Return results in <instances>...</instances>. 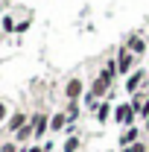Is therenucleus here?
Here are the masks:
<instances>
[{"instance_id":"aec40b11","label":"nucleus","mask_w":149,"mask_h":152,"mask_svg":"<svg viewBox=\"0 0 149 152\" xmlns=\"http://www.w3.org/2000/svg\"><path fill=\"white\" fill-rule=\"evenodd\" d=\"M146 70H149V61H146Z\"/></svg>"},{"instance_id":"dca6fc26","label":"nucleus","mask_w":149,"mask_h":152,"mask_svg":"<svg viewBox=\"0 0 149 152\" xmlns=\"http://www.w3.org/2000/svg\"><path fill=\"white\" fill-rule=\"evenodd\" d=\"M3 120H9V108H6V102H0V123Z\"/></svg>"},{"instance_id":"4468645a","label":"nucleus","mask_w":149,"mask_h":152,"mask_svg":"<svg viewBox=\"0 0 149 152\" xmlns=\"http://www.w3.org/2000/svg\"><path fill=\"white\" fill-rule=\"evenodd\" d=\"M64 111H67V120H70V123H76L82 108H79V102H67V108H64Z\"/></svg>"},{"instance_id":"39448f33","label":"nucleus","mask_w":149,"mask_h":152,"mask_svg":"<svg viewBox=\"0 0 149 152\" xmlns=\"http://www.w3.org/2000/svg\"><path fill=\"white\" fill-rule=\"evenodd\" d=\"M111 88H117V85H111L108 79H102V76L96 73L91 79V88H88V96H93V99H105V96L111 94Z\"/></svg>"},{"instance_id":"6ab92c4d","label":"nucleus","mask_w":149,"mask_h":152,"mask_svg":"<svg viewBox=\"0 0 149 152\" xmlns=\"http://www.w3.org/2000/svg\"><path fill=\"white\" fill-rule=\"evenodd\" d=\"M105 152H120V149H105Z\"/></svg>"},{"instance_id":"f3484780","label":"nucleus","mask_w":149,"mask_h":152,"mask_svg":"<svg viewBox=\"0 0 149 152\" xmlns=\"http://www.w3.org/2000/svg\"><path fill=\"white\" fill-rule=\"evenodd\" d=\"M26 152H47V149H44V143H32V146H26Z\"/></svg>"},{"instance_id":"a211bd4d","label":"nucleus","mask_w":149,"mask_h":152,"mask_svg":"<svg viewBox=\"0 0 149 152\" xmlns=\"http://www.w3.org/2000/svg\"><path fill=\"white\" fill-rule=\"evenodd\" d=\"M140 126H143V137H149V117L143 120V123H140Z\"/></svg>"},{"instance_id":"20e7f679","label":"nucleus","mask_w":149,"mask_h":152,"mask_svg":"<svg viewBox=\"0 0 149 152\" xmlns=\"http://www.w3.org/2000/svg\"><path fill=\"white\" fill-rule=\"evenodd\" d=\"M85 94H88V88H85V79L82 76H70L64 82V99L67 102H79Z\"/></svg>"},{"instance_id":"423d86ee","label":"nucleus","mask_w":149,"mask_h":152,"mask_svg":"<svg viewBox=\"0 0 149 152\" xmlns=\"http://www.w3.org/2000/svg\"><path fill=\"white\" fill-rule=\"evenodd\" d=\"M143 137V126L137 123V126H129V129H123L120 137H117V149H129L131 143H137Z\"/></svg>"},{"instance_id":"9d476101","label":"nucleus","mask_w":149,"mask_h":152,"mask_svg":"<svg viewBox=\"0 0 149 152\" xmlns=\"http://www.w3.org/2000/svg\"><path fill=\"white\" fill-rule=\"evenodd\" d=\"M67 126H70L67 111H56V114H50V132H64Z\"/></svg>"},{"instance_id":"ddd939ff","label":"nucleus","mask_w":149,"mask_h":152,"mask_svg":"<svg viewBox=\"0 0 149 152\" xmlns=\"http://www.w3.org/2000/svg\"><path fill=\"white\" fill-rule=\"evenodd\" d=\"M79 146H82V137L79 134H67L64 143H61V152H79Z\"/></svg>"},{"instance_id":"9b49d317","label":"nucleus","mask_w":149,"mask_h":152,"mask_svg":"<svg viewBox=\"0 0 149 152\" xmlns=\"http://www.w3.org/2000/svg\"><path fill=\"white\" fill-rule=\"evenodd\" d=\"M9 132H18V129H23L26 123H29V114H23V111H15V114H9Z\"/></svg>"},{"instance_id":"7ed1b4c3","label":"nucleus","mask_w":149,"mask_h":152,"mask_svg":"<svg viewBox=\"0 0 149 152\" xmlns=\"http://www.w3.org/2000/svg\"><path fill=\"white\" fill-rule=\"evenodd\" d=\"M146 85H149V70L146 67H134V70L126 76V82H123V91L129 96H134L137 91H143Z\"/></svg>"},{"instance_id":"f257e3e1","label":"nucleus","mask_w":149,"mask_h":152,"mask_svg":"<svg viewBox=\"0 0 149 152\" xmlns=\"http://www.w3.org/2000/svg\"><path fill=\"white\" fill-rule=\"evenodd\" d=\"M114 123L120 129H129V126H137V111L131 105V99H123V102H114Z\"/></svg>"},{"instance_id":"0eeeda50","label":"nucleus","mask_w":149,"mask_h":152,"mask_svg":"<svg viewBox=\"0 0 149 152\" xmlns=\"http://www.w3.org/2000/svg\"><path fill=\"white\" fill-rule=\"evenodd\" d=\"M123 44H126V47H129L131 53L137 56V61H140V58H143V56H149V44H146V38L140 35V32H131V35L126 38Z\"/></svg>"},{"instance_id":"f8f14e48","label":"nucleus","mask_w":149,"mask_h":152,"mask_svg":"<svg viewBox=\"0 0 149 152\" xmlns=\"http://www.w3.org/2000/svg\"><path fill=\"white\" fill-rule=\"evenodd\" d=\"M29 137L35 140V126H32V120H29L23 129H18V132H15V140H18V146H20V143H29Z\"/></svg>"},{"instance_id":"2eb2a0df","label":"nucleus","mask_w":149,"mask_h":152,"mask_svg":"<svg viewBox=\"0 0 149 152\" xmlns=\"http://www.w3.org/2000/svg\"><path fill=\"white\" fill-rule=\"evenodd\" d=\"M0 152H20V146H18V140H9V143L0 146Z\"/></svg>"},{"instance_id":"1a4fd4ad","label":"nucleus","mask_w":149,"mask_h":152,"mask_svg":"<svg viewBox=\"0 0 149 152\" xmlns=\"http://www.w3.org/2000/svg\"><path fill=\"white\" fill-rule=\"evenodd\" d=\"M111 117H114V102H111V99H102L99 108H96V114H93V120H96L99 126H105Z\"/></svg>"},{"instance_id":"f03ea898","label":"nucleus","mask_w":149,"mask_h":152,"mask_svg":"<svg viewBox=\"0 0 149 152\" xmlns=\"http://www.w3.org/2000/svg\"><path fill=\"white\" fill-rule=\"evenodd\" d=\"M114 58H117V73L123 76V79H126V76H129L131 70L137 67V56L131 53V50L126 47V44H120V47L114 50Z\"/></svg>"},{"instance_id":"6e6552de","label":"nucleus","mask_w":149,"mask_h":152,"mask_svg":"<svg viewBox=\"0 0 149 152\" xmlns=\"http://www.w3.org/2000/svg\"><path fill=\"white\" fill-rule=\"evenodd\" d=\"M29 120H32V126H35V143H38L44 134L50 132V114L35 111V114H29Z\"/></svg>"}]
</instances>
